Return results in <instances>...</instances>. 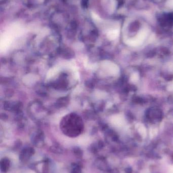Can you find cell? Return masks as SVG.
Returning a JSON list of instances; mask_svg holds the SVG:
<instances>
[{"label": "cell", "instance_id": "ba28073f", "mask_svg": "<svg viewBox=\"0 0 173 173\" xmlns=\"http://www.w3.org/2000/svg\"><path fill=\"white\" fill-rule=\"evenodd\" d=\"M71 173H83L81 170V167L78 165H75L73 166L72 170L71 171Z\"/></svg>", "mask_w": 173, "mask_h": 173}, {"label": "cell", "instance_id": "5b68a950", "mask_svg": "<svg viewBox=\"0 0 173 173\" xmlns=\"http://www.w3.org/2000/svg\"><path fill=\"white\" fill-rule=\"evenodd\" d=\"M119 35V30L118 29H113L108 32L107 36L109 39L111 40H113L116 39Z\"/></svg>", "mask_w": 173, "mask_h": 173}, {"label": "cell", "instance_id": "7c38bea8", "mask_svg": "<svg viewBox=\"0 0 173 173\" xmlns=\"http://www.w3.org/2000/svg\"><path fill=\"white\" fill-rule=\"evenodd\" d=\"M169 173H173V166H172L169 169Z\"/></svg>", "mask_w": 173, "mask_h": 173}, {"label": "cell", "instance_id": "52a82bcc", "mask_svg": "<svg viewBox=\"0 0 173 173\" xmlns=\"http://www.w3.org/2000/svg\"><path fill=\"white\" fill-rule=\"evenodd\" d=\"M113 119H114L113 121H114L116 124H119V125H123L124 124V119L122 116H115Z\"/></svg>", "mask_w": 173, "mask_h": 173}, {"label": "cell", "instance_id": "8992f818", "mask_svg": "<svg viewBox=\"0 0 173 173\" xmlns=\"http://www.w3.org/2000/svg\"><path fill=\"white\" fill-rule=\"evenodd\" d=\"M137 128L139 132L141 135V136H143V137H145L147 135V132H146V128H145L144 126L141 124H137Z\"/></svg>", "mask_w": 173, "mask_h": 173}, {"label": "cell", "instance_id": "277c9868", "mask_svg": "<svg viewBox=\"0 0 173 173\" xmlns=\"http://www.w3.org/2000/svg\"><path fill=\"white\" fill-rule=\"evenodd\" d=\"M104 66H106L107 70L111 74H117L119 72V69L116 65L111 62L104 63Z\"/></svg>", "mask_w": 173, "mask_h": 173}, {"label": "cell", "instance_id": "7a4b0ae2", "mask_svg": "<svg viewBox=\"0 0 173 173\" xmlns=\"http://www.w3.org/2000/svg\"><path fill=\"white\" fill-rule=\"evenodd\" d=\"M35 153L33 148H26L22 150L19 155V159L22 162H27Z\"/></svg>", "mask_w": 173, "mask_h": 173}, {"label": "cell", "instance_id": "30bf717a", "mask_svg": "<svg viewBox=\"0 0 173 173\" xmlns=\"http://www.w3.org/2000/svg\"><path fill=\"white\" fill-rule=\"evenodd\" d=\"M139 75L137 73H135L131 76V80L133 82H136L138 80Z\"/></svg>", "mask_w": 173, "mask_h": 173}, {"label": "cell", "instance_id": "9c48e42d", "mask_svg": "<svg viewBox=\"0 0 173 173\" xmlns=\"http://www.w3.org/2000/svg\"><path fill=\"white\" fill-rule=\"evenodd\" d=\"M74 155L78 157H81L82 156V155H83V152H82V150L78 148H75L74 149Z\"/></svg>", "mask_w": 173, "mask_h": 173}, {"label": "cell", "instance_id": "6da1fadb", "mask_svg": "<svg viewBox=\"0 0 173 173\" xmlns=\"http://www.w3.org/2000/svg\"><path fill=\"white\" fill-rule=\"evenodd\" d=\"M148 33V30L147 29H142L136 36V37L127 41V45L134 47L139 46L142 44L143 41L147 37Z\"/></svg>", "mask_w": 173, "mask_h": 173}, {"label": "cell", "instance_id": "8fae6325", "mask_svg": "<svg viewBox=\"0 0 173 173\" xmlns=\"http://www.w3.org/2000/svg\"><path fill=\"white\" fill-rule=\"evenodd\" d=\"M156 133H157V130L156 129H151V130L150 131V135L151 137H153V136H155L156 134Z\"/></svg>", "mask_w": 173, "mask_h": 173}, {"label": "cell", "instance_id": "3957f363", "mask_svg": "<svg viewBox=\"0 0 173 173\" xmlns=\"http://www.w3.org/2000/svg\"><path fill=\"white\" fill-rule=\"evenodd\" d=\"M10 166V161L9 159L6 157L3 158L1 160L0 168L2 172L6 173L9 170Z\"/></svg>", "mask_w": 173, "mask_h": 173}]
</instances>
